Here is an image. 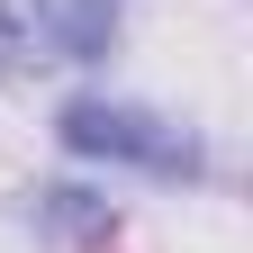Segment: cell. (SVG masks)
Here are the masks:
<instances>
[{"mask_svg": "<svg viewBox=\"0 0 253 253\" xmlns=\"http://www.w3.org/2000/svg\"><path fill=\"white\" fill-rule=\"evenodd\" d=\"M73 154H100V163H136V172H199V136L190 126H172V118H154V109H136V100H73L63 109V126H54Z\"/></svg>", "mask_w": 253, "mask_h": 253, "instance_id": "1", "label": "cell"}, {"mask_svg": "<svg viewBox=\"0 0 253 253\" xmlns=\"http://www.w3.org/2000/svg\"><path fill=\"white\" fill-rule=\"evenodd\" d=\"M0 54H9V63L63 54L54 45V0H0Z\"/></svg>", "mask_w": 253, "mask_h": 253, "instance_id": "2", "label": "cell"}, {"mask_svg": "<svg viewBox=\"0 0 253 253\" xmlns=\"http://www.w3.org/2000/svg\"><path fill=\"white\" fill-rule=\"evenodd\" d=\"M109 27H118V0H73V9H54V45L73 63H90L109 45Z\"/></svg>", "mask_w": 253, "mask_h": 253, "instance_id": "3", "label": "cell"}]
</instances>
